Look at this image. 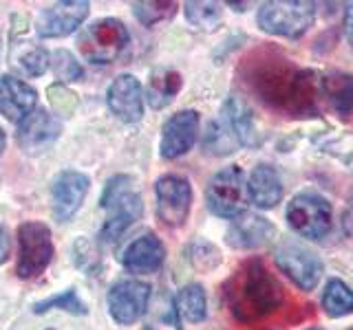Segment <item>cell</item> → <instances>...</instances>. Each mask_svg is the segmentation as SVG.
Wrapping results in <instances>:
<instances>
[{
  "label": "cell",
  "instance_id": "cell-1",
  "mask_svg": "<svg viewBox=\"0 0 353 330\" xmlns=\"http://www.w3.org/2000/svg\"><path fill=\"white\" fill-rule=\"evenodd\" d=\"M250 84L261 99L274 108L290 110L296 115H307L316 110V97H320V86L309 71H298L290 60L265 58L261 64L252 66Z\"/></svg>",
  "mask_w": 353,
  "mask_h": 330
},
{
  "label": "cell",
  "instance_id": "cell-2",
  "mask_svg": "<svg viewBox=\"0 0 353 330\" xmlns=\"http://www.w3.org/2000/svg\"><path fill=\"white\" fill-rule=\"evenodd\" d=\"M285 304L283 284L265 267L263 260H250L234 278L230 291V311L239 322H259Z\"/></svg>",
  "mask_w": 353,
  "mask_h": 330
},
{
  "label": "cell",
  "instance_id": "cell-3",
  "mask_svg": "<svg viewBox=\"0 0 353 330\" xmlns=\"http://www.w3.org/2000/svg\"><path fill=\"white\" fill-rule=\"evenodd\" d=\"M102 207L108 209V218L102 231H99V236L106 242H115L124 231L135 225V220H139L143 212L141 196L132 187L130 176L119 174L106 183L102 194Z\"/></svg>",
  "mask_w": 353,
  "mask_h": 330
},
{
  "label": "cell",
  "instance_id": "cell-4",
  "mask_svg": "<svg viewBox=\"0 0 353 330\" xmlns=\"http://www.w3.org/2000/svg\"><path fill=\"white\" fill-rule=\"evenodd\" d=\"M259 27L274 36L301 38L316 20V5L305 0H274L259 9Z\"/></svg>",
  "mask_w": 353,
  "mask_h": 330
},
{
  "label": "cell",
  "instance_id": "cell-5",
  "mask_svg": "<svg viewBox=\"0 0 353 330\" xmlns=\"http://www.w3.org/2000/svg\"><path fill=\"white\" fill-rule=\"evenodd\" d=\"M128 29L117 18H102L88 25L77 40L80 53L93 64L115 62L128 47Z\"/></svg>",
  "mask_w": 353,
  "mask_h": 330
},
{
  "label": "cell",
  "instance_id": "cell-6",
  "mask_svg": "<svg viewBox=\"0 0 353 330\" xmlns=\"http://www.w3.org/2000/svg\"><path fill=\"white\" fill-rule=\"evenodd\" d=\"M53 238L47 225L38 223V220L22 223L18 227V278H38L53 260Z\"/></svg>",
  "mask_w": 353,
  "mask_h": 330
},
{
  "label": "cell",
  "instance_id": "cell-7",
  "mask_svg": "<svg viewBox=\"0 0 353 330\" xmlns=\"http://www.w3.org/2000/svg\"><path fill=\"white\" fill-rule=\"evenodd\" d=\"M208 207L210 212L221 218H236L245 212V205L250 201L248 196V183L243 170L232 165L216 172L208 183Z\"/></svg>",
  "mask_w": 353,
  "mask_h": 330
},
{
  "label": "cell",
  "instance_id": "cell-8",
  "mask_svg": "<svg viewBox=\"0 0 353 330\" xmlns=\"http://www.w3.org/2000/svg\"><path fill=\"white\" fill-rule=\"evenodd\" d=\"M287 223L303 238H323L331 229V205L327 198L305 192L287 205Z\"/></svg>",
  "mask_w": 353,
  "mask_h": 330
},
{
  "label": "cell",
  "instance_id": "cell-9",
  "mask_svg": "<svg viewBox=\"0 0 353 330\" xmlns=\"http://www.w3.org/2000/svg\"><path fill=\"white\" fill-rule=\"evenodd\" d=\"M154 196H157V216L163 225L181 227L192 205V187L185 176L165 174L154 183Z\"/></svg>",
  "mask_w": 353,
  "mask_h": 330
},
{
  "label": "cell",
  "instance_id": "cell-10",
  "mask_svg": "<svg viewBox=\"0 0 353 330\" xmlns=\"http://www.w3.org/2000/svg\"><path fill=\"white\" fill-rule=\"evenodd\" d=\"M150 286L139 280H121L108 291V311L117 324H135L146 315L150 304Z\"/></svg>",
  "mask_w": 353,
  "mask_h": 330
},
{
  "label": "cell",
  "instance_id": "cell-11",
  "mask_svg": "<svg viewBox=\"0 0 353 330\" xmlns=\"http://www.w3.org/2000/svg\"><path fill=\"white\" fill-rule=\"evenodd\" d=\"M276 264L301 291H312L323 278V262L301 245H285L276 251Z\"/></svg>",
  "mask_w": 353,
  "mask_h": 330
},
{
  "label": "cell",
  "instance_id": "cell-12",
  "mask_svg": "<svg viewBox=\"0 0 353 330\" xmlns=\"http://www.w3.org/2000/svg\"><path fill=\"white\" fill-rule=\"evenodd\" d=\"M91 5L86 0H64V3H55L36 20V33L40 38H64L73 33L82 25L88 16Z\"/></svg>",
  "mask_w": 353,
  "mask_h": 330
},
{
  "label": "cell",
  "instance_id": "cell-13",
  "mask_svg": "<svg viewBox=\"0 0 353 330\" xmlns=\"http://www.w3.org/2000/svg\"><path fill=\"white\" fill-rule=\"evenodd\" d=\"M88 187H91V181L82 172L64 170L55 176L51 183V201H53L51 207L55 220H60V223L69 220L82 207L88 194Z\"/></svg>",
  "mask_w": 353,
  "mask_h": 330
},
{
  "label": "cell",
  "instance_id": "cell-14",
  "mask_svg": "<svg viewBox=\"0 0 353 330\" xmlns=\"http://www.w3.org/2000/svg\"><path fill=\"white\" fill-rule=\"evenodd\" d=\"M199 119L196 110H181L174 113L163 124L161 130V157L163 159H179L190 150L199 139Z\"/></svg>",
  "mask_w": 353,
  "mask_h": 330
},
{
  "label": "cell",
  "instance_id": "cell-15",
  "mask_svg": "<svg viewBox=\"0 0 353 330\" xmlns=\"http://www.w3.org/2000/svg\"><path fill=\"white\" fill-rule=\"evenodd\" d=\"M106 102L110 113L124 124H135L143 115V88L135 75H117L108 86Z\"/></svg>",
  "mask_w": 353,
  "mask_h": 330
},
{
  "label": "cell",
  "instance_id": "cell-16",
  "mask_svg": "<svg viewBox=\"0 0 353 330\" xmlns=\"http://www.w3.org/2000/svg\"><path fill=\"white\" fill-rule=\"evenodd\" d=\"M60 132H62L60 119L47 113V110L36 108L31 115H27L18 124L16 139L25 152L38 154L42 150H47L51 143L60 137Z\"/></svg>",
  "mask_w": 353,
  "mask_h": 330
},
{
  "label": "cell",
  "instance_id": "cell-17",
  "mask_svg": "<svg viewBox=\"0 0 353 330\" xmlns=\"http://www.w3.org/2000/svg\"><path fill=\"white\" fill-rule=\"evenodd\" d=\"M36 104H38L36 88L14 75L0 77V113L9 121L20 124L22 119L36 110Z\"/></svg>",
  "mask_w": 353,
  "mask_h": 330
},
{
  "label": "cell",
  "instance_id": "cell-18",
  "mask_svg": "<svg viewBox=\"0 0 353 330\" xmlns=\"http://www.w3.org/2000/svg\"><path fill=\"white\" fill-rule=\"evenodd\" d=\"M163 260H165V247L154 234H143L135 238L124 249V256H121L124 269L137 275L154 273L163 264Z\"/></svg>",
  "mask_w": 353,
  "mask_h": 330
},
{
  "label": "cell",
  "instance_id": "cell-19",
  "mask_svg": "<svg viewBox=\"0 0 353 330\" xmlns=\"http://www.w3.org/2000/svg\"><path fill=\"white\" fill-rule=\"evenodd\" d=\"M274 236V225L259 214L243 212L241 216L232 218L228 229V242L236 249H256Z\"/></svg>",
  "mask_w": 353,
  "mask_h": 330
},
{
  "label": "cell",
  "instance_id": "cell-20",
  "mask_svg": "<svg viewBox=\"0 0 353 330\" xmlns=\"http://www.w3.org/2000/svg\"><path fill=\"white\" fill-rule=\"evenodd\" d=\"M248 196L250 203L259 209H272L279 205L283 201V181L279 172L268 163L256 165L248 181Z\"/></svg>",
  "mask_w": 353,
  "mask_h": 330
},
{
  "label": "cell",
  "instance_id": "cell-21",
  "mask_svg": "<svg viewBox=\"0 0 353 330\" xmlns=\"http://www.w3.org/2000/svg\"><path fill=\"white\" fill-rule=\"evenodd\" d=\"M320 97L338 113V117H353V77L347 73H329L320 80Z\"/></svg>",
  "mask_w": 353,
  "mask_h": 330
},
{
  "label": "cell",
  "instance_id": "cell-22",
  "mask_svg": "<svg viewBox=\"0 0 353 330\" xmlns=\"http://www.w3.org/2000/svg\"><path fill=\"white\" fill-rule=\"evenodd\" d=\"M11 69L22 77H40L44 71L49 69L51 64V55L47 49L38 47L33 42H22L14 40L11 44Z\"/></svg>",
  "mask_w": 353,
  "mask_h": 330
},
{
  "label": "cell",
  "instance_id": "cell-23",
  "mask_svg": "<svg viewBox=\"0 0 353 330\" xmlns=\"http://www.w3.org/2000/svg\"><path fill=\"white\" fill-rule=\"evenodd\" d=\"M223 121L230 132L239 141V146H254L256 143V124H254L250 106L241 97L232 95L223 108Z\"/></svg>",
  "mask_w": 353,
  "mask_h": 330
},
{
  "label": "cell",
  "instance_id": "cell-24",
  "mask_svg": "<svg viewBox=\"0 0 353 330\" xmlns=\"http://www.w3.org/2000/svg\"><path fill=\"white\" fill-rule=\"evenodd\" d=\"M146 330H181V315L168 293L154 295L146 311Z\"/></svg>",
  "mask_w": 353,
  "mask_h": 330
},
{
  "label": "cell",
  "instance_id": "cell-25",
  "mask_svg": "<svg viewBox=\"0 0 353 330\" xmlns=\"http://www.w3.org/2000/svg\"><path fill=\"white\" fill-rule=\"evenodd\" d=\"M181 91V75L172 69H157L152 71L150 82L146 88V99L152 108H165L174 95Z\"/></svg>",
  "mask_w": 353,
  "mask_h": 330
},
{
  "label": "cell",
  "instance_id": "cell-26",
  "mask_svg": "<svg viewBox=\"0 0 353 330\" xmlns=\"http://www.w3.org/2000/svg\"><path fill=\"white\" fill-rule=\"evenodd\" d=\"M176 308H179V315L185 317L188 322H203L208 315V297L201 284H188L176 295Z\"/></svg>",
  "mask_w": 353,
  "mask_h": 330
},
{
  "label": "cell",
  "instance_id": "cell-27",
  "mask_svg": "<svg viewBox=\"0 0 353 330\" xmlns=\"http://www.w3.org/2000/svg\"><path fill=\"white\" fill-rule=\"evenodd\" d=\"M323 308L329 317L353 313V291L342 280H329L323 291Z\"/></svg>",
  "mask_w": 353,
  "mask_h": 330
},
{
  "label": "cell",
  "instance_id": "cell-28",
  "mask_svg": "<svg viewBox=\"0 0 353 330\" xmlns=\"http://www.w3.org/2000/svg\"><path fill=\"white\" fill-rule=\"evenodd\" d=\"M183 7H185L188 22L194 25L196 29L212 31L221 22V5L216 3H196V0H190Z\"/></svg>",
  "mask_w": 353,
  "mask_h": 330
},
{
  "label": "cell",
  "instance_id": "cell-29",
  "mask_svg": "<svg viewBox=\"0 0 353 330\" xmlns=\"http://www.w3.org/2000/svg\"><path fill=\"white\" fill-rule=\"evenodd\" d=\"M51 308H60V311L73 313V315H86V306L73 289L62 291L60 295H53V297H47V300L38 302L36 306H33V311L47 313V311H51Z\"/></svg>",
  "mask_w": 353,
  "mask_h": 330
},
{
  "label": "cell",
  "instance_id": "cell-30",
  "mask_svg": "<svg viewBox=\"0 0 353 330\" xmlns=\"http://www.w3.org/2000/svg\"><path fill=\"white\" fill-rule=\"evenodd\" d=\"M234 146H239V141L230 132L223 117H221V121H212L205 137V148L212 154H228L234 150Z\"/></svg>",
  "mask_w": 353,
  "mask_h": 330
},
{
  "label": "cell",
  "instance_id": "cell-31",
  "mask_svg": "<svg viewBox=\"0 0 353 330\" xmlns=\"http://www.w3.org/2000/svg\"><path fill=\"white\" fill-rule=\"evenodd\" d=\"M176 11L174 3H132V14L141 25L152 27L161 20H168Z\"/></svg>",
  "mask_w": 353,
  "mask_h": 330
},
{
  "label": "cell",
  "instance_id": "cell-32",
  "mask_svg": "<svg viewBox=\"0 0 353 330\" xmlns=\"http://www.w3.org/2000/svg\"><path fill=\"white\" fill-rule=\"evenodd\" d=\"M51 66L55 75H58L60 84L62 82H75L82 77V66L75 62V58L69 51H55L51 58Z\"/></svg>",
  "mask_w": 353,
  "mask_h": 330
},
{
  "label": "cell",
  "instance_id": "cell-33",
  "mask_svg": "<svg viewBox=\"0 0 353 330\" xmlns=\"http://www.w3.org/2000/svg\"><path fill=\"white\" fill-rule=\"evenodd\" d=\"M49 102H51L55 113H60V115L73 113L75 106H77L75 95L64 84H53V86H49Z\"/></svg>",
  "mask_w": 353,
  "mask_h": 330
},
{
  "label": "cell",
  "instance_id": "cell-34",
  "mask_svg": "<svg viewBox=\"0 0 353 330\" xmlns=\"http://www.w3.org/2000/svg\"><path fill=\"white\" fill-rule=\"evenodd\" d=\"M345 33H347V40L353 47V3H349L347 11H345Z\"/></svg>",
  "mask_w": 353,
  "mask_h": 330
},
{
  "label": "cell",
  "instance_id": "cell-35",
  "mask_svg": "<svg viewBox=\"0 0 353 330\" xmlns=\"http://www.w3.org/2000/svg\"><path fill=\"white\" fill-rule=\"evenodd\" d=\"M7 256H9V238L5 227H0V264L7 260Z\"/></svg>",
  "mask_w": 353,
  "mask_h": 330
},
{
  "label": "cell",
  "instance_id": "cell-36",
  "mask_svg": "<svg viewBox=\"0 0 353 330\" xmlns=\"http://www.w3.org/2000/svg\"><path fill=\"white\" fill-rule=\"evenodd\" d=\"M5 143H7V137H5V130L0 128V154H3V150H5Z\"/></svg>",
  "mask_w": 353,
  "mask_h": 330
},
{
  "label": "cell",
  "instance_id": "cell-37",
  "mask_svg": "<svg viewBox=\"0 0 353 330\" xmlns=\"http://www.w3.org/2000/svg\"><path fill=\"white\" fill-rule=\"evenodd\" d=\"M0 47H3V38H0Z\"/></svg>",
  "mask_w": 353,
  "mask_h": 330
},
{
  "label": "cell",
  "instance_id": "cell-38",
  "mask_svg": "<svg viewBox=\"0 0 353 330\" xmlns=\"http://www.w3.org/2000/svg\"><path fill=\"white\" fill-rule=\"evenodd\" d=\"M309 330H320V328H309Z\"/></svg>",
  "mask_w": 353,
  "mask_h": 330
},
{
  "label": "cell",
  "instance_id": "cell-39",
  "mask_svg": "<svg viewBox=\"0 0 353 330\" xmlns=\"http://www.w3.org/2000/svg\"><path fill=\"white\" fill-rule=\"evenodd\" d=\"M351 330H353V328H351Z\"/></svg>",
  "mask_w": 353,
  "mask_h": 330
}]
</instances>
